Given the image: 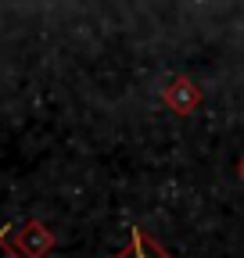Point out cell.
Instances as JSON below:
<instances>
[{"instance_id": "1", "label": "cell", "mask_w": 244, "mask_h": 258, "mask_svg": "<svg viewBox=\"0 0 244 258\" xmlns=\"http://www.w3.org/2000/svg\"><path fill=\"white\" fill-rule=\"evenodd\" d=\"M4 240L18 258H47L57 247V237L47 222L40 219H29L22 226H4Z\"/></svg>"}, {"instance_id": "2", "label": "cell", "mask_w": 244, "mask_h": 258, "mask_svg": "<svg viewBox=\"0 0 244 258\" xmlns=\"http://www.w3.org/2000/svg\"><path fill=\"white\" fill-rule=\"evenodd\" d=\"M162 101L169 104V111H176L179 118H191L194 111H198V104H201V90L194 86V79L191 76H172L169 79V86L162 90Z\"/></svg>"}, {"instance_id": "3", "label": "cell", "mask_w": 244, "mask_h": 258, "mask_svg": "<svg viewBox=\"0 0 244 258\" xmlns=\"http://www.w3.org/2000/svg\"><path fill=\"white\" fill-rule=\"evenodd\" d=\"M111 258H172V254L155 237H147L140 226H133V230H130V244L122 247V251H115Z\"/></svg>"}, {"instance_id": "4", "label": "cell", "mask_w": 244, "mask_h": 258, "mask_svg": "<svg viewBox=\"0 0 244 258\" xmlns=\"http://www.w3.org/2000/svg\"><path fill=\"white\" fill-rule=\"evenodd\" d=\"M0 258H18V254L8 247V240H4V230H0Z\"/></svg>"}, {"instance_id": "5", "label": "cell", "mask_w": 244, "mask_h": 258, "mask_svg": "<svg viewBox=\"0 0 244 258\" xmlns=\"http://www.w3.org/2000/svg\"><path fill=\"white\" fill-rule=\"evenodd\" d=\"M237 176H240V179H244V158H240V161H237Z\"/></svg>"}]
</instances>
